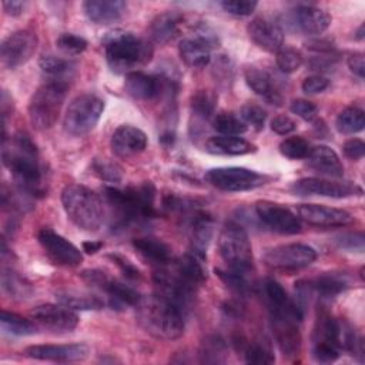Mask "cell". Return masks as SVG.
Masks as SVG:
<instances>
[{"label":"cell","instance_id":"cell-1","mask_svg":"<svg viewBox=\"0 0 365 365\" xmlns=\"http://www.w3.org/2000/svg\"><path fill=\"white\" fill-rule=\"evenodd\" d=\"M1 157L20 192L33 197L44 194L37 147L27 134L17 133L9 145L3 144Z\"/></svg>","mask_w":365,"mask_h":365},{"label":"cell","instance_id":"cell-2","mask_svg":"<svg viewBox=\"0 0 365 365\" xmlns=\"http://www.w3.org/2000/svg\"><path fill=\"white\" fill-rule=\"evenodd\" d=\"M104 198L113 212V228L124 230L131 222H143L154 218L155 188L151 181H144L137 187L118 190L104 187Z\"/></svg>","mask_w":365,"mask_h":365},{"label":"cell","instance_id":"cell-3","mask_svg":"<svg viewBox=\"0 0 365 365\" xmlns=\"http://www.w3.org/2000/svg\"><path fill=\"white\" fill-rule=\"evenodd\" d=\"M135 308L137 322L151 336L173 341L184 334V312L164 297H141Z\"/></svg>","mask_w":365,"mask_h":365},{"label":"cell","instance_id":"cell-4","mask_svg":"<svg viewBox=\"0 0 365 365\" xmlns=\"http://www.w3.org/2000/svg\"><path fill=\"white\" fill-rule=\"evenodd\" d=\"M106 58L110 68L115 73H130L133 68L148 63L153 57L151 44L124 30L108 33L104 38Z\"/></svg>","mask_w":365,"mask_h":365},{"label":"cell","instance_id":"cell-5","mask_svg":"<svg viewBox=\"0 0 365 365\" xmlns=\"http://www.w3.org/2000/svg\"><path fill=\"white\" fill-rule=\"evenodd\" d=\"M67 217L83 231H97L104 221V201L90 188L70 184L61 192Z\"/></svg>","mask_w":365,"mask_h":365},{"label":"cell","instance_id":"cell-6","mask_svg":"<svg viewBox=\"0 0 365 365\" xmlns=\"http://www.w3.org/2000/svg\"><path fill=\"white\" fill-rule=\"evenodd\" d=\"M67 84L63 80H53L40 86L30 98L29 118L34 128H51L61 111L67 96Z\"/></svg>","mask_w":365,"mask_h":365},{"label":"cell","instance_id":"cell-7","mask_svg":"<svg viewBox=\"0 0 365 365\" xmlns=\"http://www.w3.org/2000/svg\"><path fill=\"white\" fill-rule=\"evenodd\" d=\"M218 251L228 269L247 275L254 265L252 248L242 225L228 221L218 235Z\"/></svg>","mask_w":365,"mask_h":365},{"label":"cell","instance_id":"cell-8","mask_svg":"<svg viewBox=\"0 0 365 365\" xmlns=\"http://www.w3.org/2000/svg\"><path fill=\"white\" fill-rule=\"evenodd\" d=\"M104 111V101L96 94H80L71 100L64 114V130L71 135H84L98 123Z\"/></svg>","mask_w":365,"mask_h":365},{"label":"cell","instance_id":"cell-9","mask_svg":"<svg viewBox=\"0 0 365 365\" xmlns=\"http://www.w3.org/2000/svg\"><path fill=\"white\" fill-rule=\"evenodd\" d=\"M205 181L222 191H248L264 185L268 177L244 167H218L205 173Z\"/></svg>","mask_w":365,"mask_h":365},{"label":"cell","instance_id":"cell-10","mask_svg":"<svg viewBox=\"0 0 365 365\" xmlns=\"http://www.w3.org/2000/svg\"><path fill=\"white\" fill-rule=\"evenodd\" d=\"M80 275L87 284L104 291L108 295L110 305L113 308L135 307L141 299V295L134 288L110 278L106 272L100 269H84Z\"/></svg>","mask_w":365,"mask_h":365},{"label":"cell","instance_id":"cell-11","mask_svg":"<svg viewBox=\"0 0 365 365\" xmlns=\"http://www.w3.org/2000/svg\"><path fill=\"white\" fill-rule=\"evenodd\" d=\"M317 259V251L301 242L284 244L268 250L264 261L275 269H299L311 265Z\"/></svg>","mask_w":365,"mask_h":365},{"label":"cell","instance_id":"cell-12","mask_svg":"<svg viewBox=\"0 0 365 365\" xmlns=\"http://www.w3.org/2000/svg\"><path fill=\"white\" fill-rule=\"evenodd\" d=\"M37 48V37L31 30H17L7 36L0 46L1 64L16 68L27 63Z\"/></svg>","mask_w":365,"mask_h":365},{"label":"cell","instance_id":"cell-13","mask_svg":"<svg viewBox=\"0 0 365 365\" xmlns=\"http://www.w3.org/2000/svg\"><path fill=\"white\" fill-rule=\"evenodd\" d=\"M291 190L298 195H319L331 198H346L352 195H362V188L349 181H331L324 178H301L291 185Z\"/></svg>","mask_w":365,"mask_h":365},{"label":"cell","instance_id":"cell-14","mask_svg":"<svg viewBox=\"0 0 365 365\" xmlns=\"http://www.w3.org/2000/svg\"><path fill=\"white\" fill-rule=\"evenodd\" d=\"M37 240L48 258L56 264L66 267H77L81 264V251L56 231L50 228H41L37 234Z\"/></svg>","mask_w":365,"mask_h":365},{"label":"cell","instance_id":"cell-15","mask_svg":"<svg viewBox=\"0 0 365 365\" xmlns=\"http://www.w3.org/2000/svg\"><path fill=\"white\" fill-rule=\"evenodd\" d=\"M255 212L259 221L279 234H297L301 231L299 218L287 207L272 201L255 202Z\"/></svg>","mask_w":365,"mask_h":365},{"label":"cell","instance_id":"cell-16","mask_svg":"<svg viewBox=\"0 0 365 365\" xmlns=\"http://www.w3.org/2000/svg\"><path fill=\"white\" fill-rule=\"evenodd\" d=\"M31 317L46 329L70 332L78 325V315L64 304H41L31 309Z\"/></svg>","mask_w":365,"mask_h":365},{"label":"cell","instance_id":"cell-17","mask_svg":"<svg viewBox=\"0 0 365 365\" xmlns=\"http://www.w3.org/2000/svg\"><path fill=\"white\" fill-rule=\"evenodd\" d=\"M86 344H64V345H30L23 354L29 358L53 362H78L88 356Z\"/></svg>","mask_w":365,"mask_h":365},{"label":"cell","instance_id":"cell-18","mask_svg":"<svg viewBox=\"0 0 365 365\" xmlns=\"http://www.w3.org/2000/svg\"><path fill=\"white\" fill-rule=\"evenodd\" d=\"M217 43V37L207 31L198 33L194 37L182 38L178 46L180 57L187 66L192 68H202L210 63V51Z\"/></svg>","mask_w":365,"mask_h":365},{"label":"cell","instance_id":"cell-19","mask_svg":"<svg viewBox=\"0 0 365 365\" xmlns=\"http://www.w3.org/2000/svg\"><path fill=\"white\" fill-rule=\"evenodd\" d=\"M297 214L299 220L317 227H342L354 220L345 210L319 204H299Z\"/></svg>","mask_w":365,"mask_h":365},{"label":"cell","instance_id":"cell-20","mask_svg":"<svg viewBox=\"0 0 365 365\" xmlns=\"http://www.w3.org/2000/svg\"><path fill=\"white\" fill-rule=\"evenodd\" d=\"M147 147V135L143 130L123 124L111 135V150L115 155L128 158L143 153Z\"/></svg>","mask_w":365,"mask_h":365},{"label":"cell","instance_id":"cell-21","mask_svg":"<svg viewBox=\"0 0 365 365\" xmlns=\"http://www.w3.org/2000/svg\"><path fill=\"white\" fill-rule=\"evenodd\" d=\"M291 24L305 34H321L331 24V16L315 6H298L291 13Z\"/></svg>","mask_w":365,"mask_h":365},{"label":"cell","instance_id":"cell-22","mask_svg":"<svg viewBox=\"0 0 365 365\" xmlns=\"http://www.w3.org/2000/svg\"><path fill=\"white\" fill-rule=\"evenodd\" d=\"M250 38L262 50L277 53L282 47L284 33L281 27L267 19H254L247 27Z\"/></svg>","mask_w":365,"mask_h":365},{"label":"cell","instance_id":"cell-23","mask_svg":"<svg viewBox=\"0 0 365 365\" xmlns=\"http://www.w3.org/2000/svg\"><path fill=\"white\" fill-rule=\"evenodd\" d=\"M127 4L121 0H87L83 10L87 19L97 24H110L117 21L125 11Z\"/></svg>","mask_w":365,"mask_h":365},{"label":"cell","instance_id":"cell-24","mask_svg":"<svg viewBox=\"0 0 365 365\" xmlns=\"http://www.w3.org/2000/svg\"><path fill=\"white\" fill-rule=\"evenodd\" d=\"M124 88L135 100H151L161 93V80L141 71H130L125 74Z\"/></svg>","mask_w":365,"mask_h":365},{"label":"cell","instance_id":"cell-25","mask_svg":"<svg viewBox=\"0 0 365 365\" xmlns=\"http://www.w3.org/2000/svg\"><path fill=\"white\" fill-rule=\"evenodd\" d=\"M307 160H308L309 167L319 174L329 175V177H342L344 175V165H342L338 154L328 145L312 147L309 150Z\"/></svg>","mask_w":365,"mask_h":365},{"label":"cell","instance_id":"cell-26","mask_svg":"<svg viewBox=\"0 0 365 365\" xmlns=\"http://www.w3.org/2000/svg\"><path fill=\"white\" fill-rule=\"evenodd\" d=\"M133 245L145 261L155 265L157 268L168 267L173 262L171 248L165 242L157 238H153V237L135 238L133 241Z\"/></svg>","mask_w":365,"mask_h":365},{"label":"cell","instance_id":"cell-27","mask_svg":"<svg viewBox=\"0 0 365 365\" xmlns=\"http://www.w3.org/2000/svg\"><path fill=\"white\" fill-rule=\"evenodd\" d=\"M182 16L178 11H164L154 17L150 23L148 34L153 41L158 44H165L174 40L180 31V24Z\"/></svg>","mask_w":365,"mask_h":365},{"label":"cell","instance_id":"cell-28","mask_svg":"<svg viewBox=\"0 0 365 365\" xmlns=\"http://www.w3.org/2000/svg\"><path fill=\"white\" fill-rule=\"evenodd\" d=\"M214 221L205 211H195L191 218V247L192 252L200 258H205L207 247L212 237Z\"/></svg>","mask_w":365,"mask_h":365},{"label":"cell","instance_id":"cell-29","mask_svg":"<svg viewBox=\"0 0 365 365\" xmlns=\"http://www.w3.org/2000/svg\"><path fill=\"white\" fill-rule=\"evenodd\" d=\"M205 150L217 155H244L255 151V145L238 135H214L205 143Z\"/></svg>","mask_w":365,"mask_h":365},{"label":"cell","instance_id":"cell-30","mask_svg":"<svg viewBox=\"0 0 365 365\" xmlns=\"http://www.w3.org/2000/svg\"><path fill=\"white\" fill-rule=\"evenodd\" d=\"M245 81H247L248 87L255 94L261 96L268 103L277 104V106L281 104L282 97L277 91V88L274 87L272 78L267 71H264L261 68H257V67H250V68L245 70Z\"/></svg>","mask_w":365,"mask_h":365},{"label":"cell","instance_id":"cell-31","mask_svg":"<svg viewBox=\"0 0 365 365\" xmlns=\"http://www.w3.org/2000/svg\"><path fill=\"white\" fill-rule=\"evenodd\" d=\"M202 258L195 255L194 252L182 255L175 261L174 271L191 287L195 289L205 281V269L202 267Z\"/></svg>","mask_w":365,"mask_h":365},{"label":"cell","instance_id":"cell-32","mask_svg":"<svg viewBox=\"0 0 365 365\" xmlns=\"http://www.w3.org/2000/svg\"><path fill=\"white\" fill-rule=\"evenodd\" d=\"M56 298L60 304L70 307L71 309L88 311V309H101L104 307V301L97 295L78 292V291H61L56 294Z\"/></svg>","mask_w":365,"mask_h":365},{"label":"cell","instance_id":"cell-33","mask_svg":"<svg viewBox=\"0 0 365 365\" xmlns=\"http://www.w3.org/2000/svg\"><path fill=\"white\" fill-rule=\"evenodd\" d=\"M309 284L312 292H317L325 298H331L341 294L349 285L348 279L342 274H325L315 279H311Z\"/></svg>","mask_w":365,"mask_h":365},{"label":"cell","instance_id":"cell-34","mask_svg":"<svg viewBox=\"0 0 365 365\" xmlns=\"http://www.w3.org/2000/svg\"><path fill=\"white\" fill-rule=\"evenodd\" d=\"M235 344H240L241 352L244 355V361L247 364H254V365H269L275 362V356L267 342L261 341H251V342H244L241 339L237 341Z\"/></svg>","mask_w":365,"mask_h":365},{"label":"cell","instance_id":"cell-35","mask_svg":"<svg viewBox=\"0 0 365 365\" xmlns=\"http://www.w3.org/2000/svg\"><path fill=\"white\" fill-rule=\"evenodd\" d=\"M335 125L342 134L359 133L365 127V113L356 106H349L336 115Z\"/></svg>","mask_w":365,"mask_h":365},{"label":"cell","instance_id":"cell-36","mask_svg":"<svg viewBox=\"0 0 365 365\" xmlns=\"http://www.w3.org/2000/svg\"><path fill=\"white\" fill-rule=\"evenodd\" d=\"M0 324H1V329L6 332V334H10V335H16V336H27V335H33L36 334L37 328L36 325L19 315V314H14V312H10V311H1V317H0Z\"/></svg>","mask_w":365,"mask_h":365},{"label":"cell","instance_id":"cell-37","mask_svg":"<svg viewBox=\"0 0 365 365\" xmlns=\"http://www.w3.org/2000/svg\"><path fill=\"white\" fill-rule=\"evenodd\" d=\"M212 127L222 135H240L247 131V124L234 114L220 113L212 120Z\"/></svg>","mask_w":365,"mask_h":365},{"label":"cell","instance_id":"cell-38","mask_svg":"<svg viewBox=\"0 0 365 365\" xmlns=\"http://www.w3.org/2000/svg\"><path fill=\"white\" fill-rule=\"evenodd\" d=\"M1 285L3 289L13 298L24 299L30 295V287L26 284L14 271L3 269L1 274Z\"/></svg>","mask_w":365,"mask_h":365},{"label":"cell","instance_id":"cell-39","mask_svg":"<svg viewBox=\"0 0 365 365\" xmlns=\"http://www.w3.org/2000/svg\"><path fill=\"white\" fill-rule=\"evenodd\" d=\"M38 66H40L43 73H46L51 77H56V78H60V77L68 74L73 70V63L71 61H68L63 57L51 56V54L40 57Z\"/></svg>","mask_w":365,"mask_h":365},{"label":"cell","instance_id":"cell-40","mask_svg":"<svg viewBox=\"0 0 365 365\" xmlns=\"http://www.w3.org/2000/svg\"><path fill=\"white\" fill-rule=\"evenodd\" d=\"M309 144L302 137H288L279 144V153L289 160H302L309 154Z\"/></svg>","mask_w":365,"mask_h":365},{"label":"cell","instance_id":"cell-41","mask_svg":"<svg viewBox=\"0 0 365 365\" xmlns=\"http://www.w3.org/2000/svg\"><path fill=\"white\" fill-rule=\"evenodd\" d=\"M304 63L302 54L292 47H281L277 51V66L282 73H294Z\"/></svg>","mask_w":365,"mask_h":365},{"label":"cell","instance_id":"cell-42","mask_svg":"<svg viewBox=\"0 0 365 365\" xmlns=\"http://www.w3.org/2000/svg\"><path fill=\"white\" fill-rule=\"evenodd\" d=\"M217 103V97L207 91V90H198L192 98H191V108L195 115H200L202 118H210L214 113Z\"/></svg>","mask_w":365,"mask_h":365},{"label":"cell","instance_id":"cell-43","mask_svg":"<svg viewBox=\"0 0 365 365\" xmlns=\"http://www.w3.org/2000/svg\"><path fill=\"white\" fill-rule=\"evenodd\" d=\"M225 344L220 336H211L208 338L201 348V361L202 362H222L225 356Z\"/></svg>","mask_w":365,"mask_h":365},{"label":"cell","instance_id":"cell-44","mask_svg":"<svg viewBox=\"0 0 365 365\" xmlns=\"http://www.w3.org/2000/svg\"><path fill=\"white\" fill-rule=\"evenodd\" d=\"M240 115H241V120L254 127L255 130H262L264 128V124H265V120H267V113L262 107L257 106V104H245L241 107V111H240Z\"/></svg>","mask_w":365,"mask_h":365},{"label":"cell","instance_id":"cell-45","mask_svg":"<svg viewBox=\"0 0 365 365\" xmlns=\"http://www.w3.org/2000/svg\"><path fill=\"white\" fill-rule=\"evenodd\" d=\"M56 44L61 51L67 54H80L87 48V41L83 37L71 33H63L58 36Z\"/></svg>","mask_w":365,"mask_h":365},{"label":"cell","instance_id":"cell-46","mask_svg":"<svg viewBox=\"0 0 365 365\" xmlns=\"http://www.w3.org/2000/svg\"><path fill=\"white\" fill-rule=\"evenodd\" d=\"M341 355V349L338 346L329 345V344H322V342H314L312 345V358L317 362L321 364H331L336 361Z\"/></svg>","mask_w":365,"mask_h":365},{"label":"cell","instance_id":"cell-47","mask_svg":"<svg viewBox=\"0 0 365 365\" xmlns=\"http://www.w3.org/2000/svg\"><path fill=\"white\" fill-rule=\"evenodd\" d=\"M217 275L234 291L237 292H245L248 289V282L245 279V275L244 274H240V272H235V271H231V269H215Z\"/></svg>","mask_w":365,"mask_h":365},{"label":"cell","instance_id":"cell-48","mask_svg":"<svg viewBox=\"0 0 365 365\" xmlns=\"http://www.w3.org/2000/svg\"><path fill=\"white\" fill-rule=\"evenodd\" d=\"M220 4L230 14L248 16L255 10L258 3L254 0H225V1H221Z\"/></svg>","mask_w":365,"mask_h":365},{"label":"cell","instance_id":"cell-49","mask_svg":"<svg viewBox=\"0 0 365 365\" xmlns=\"http://www.w3.org/2000/svg\"><path fill=\"white\" fill-rule=\"evenodd\" d=\"M289 110L307 121H311L318 114V107L305 98L292 100V103L289 104Z\"/></svg>","mask_w":365,"mask_h":365},{"label":"cell","instance_id":"cell-50","mask_svg":"<svg viewBox=\"0 0 365 365\" xmlns=\"http://www.w3.org/2000/svg\"><path fill=\"white\" fill-rule=\"evenodd\" d=\"M93 168H94V171H96L103 180H107V181H111V182H118V181L121 180V177H123L121 168H120L117 164L96 161V163L93 164Z\"/></svg>","mask_w":365,"mask_h":365},{"label":"cell","instance_id":"cell-51","mask_svg":"<svg viewBox=\"0 0 365 365\" xmlns=\"http://www.w3.org/2000/svg\"><path fill=\"white\" fill-rule=\"evenodd\" d=\"M364 234L362 232H354V234H342L336 238V244L348 251L362 252L364 251Z\"/></svg>","mask_w":365,"mask_h":365},{"label":"cell","instance_id":"cell-52","mask_svg":"<svg viewBox=\"0 0 365 365\" xmlns=\"http://www.w3.org/2000/svg\"><path fill=\"white\" fill-rule=\"evenodd\" d=\"M329 86V80L324 76L315 74V76H309L302 81V90L307 94H317L324 91L327 87Z\"/></svg>","mask_w":365,"mask_h":365},{"label":"cell","instance_id":"cell-53","mask_svg":"<svg viewBox=\"0 0 365 365\" xmlns=\"http://www.w3.org/2000/svg\"><path fill=\"white\" fill-rule=\"evenodd\" d=\"M295 128H297L295 121L291 117L284 115V114L274 117L271 121V130L279 135H287V134L292 133Z\"/></svg>","mask_w":365,"mask_h":365},{"label":"cell","instance_id":"cell-54","mask_svg":"<svg viewBox=\"0 0 365 365\" xmlns=\"http://www.w3.org/2000/svg\"><path fill=\"white\" fill-rule=\"evenodd\" d=\"M110 258L115 262V265L121 269V272L124 274V277L130 278V279H140L141 278V274L140 271L124 257L118 255V254H111Z\"/></svg>","mask_w":365,"mask_h":365},{"label":"cell","instance_id":"cell-55","mask_svg":"<svg viewBox=\"0 0 365 365\" xmlns=\"http://www.w3.org/2000/svg\"><path fill=\"white\" fill-rule=\"evenodd\" d=\"M342 150H344V154L348 158L359 160L365 154V143L362 140H359V138H351V140L345 141Z\"/></svg>","mask_w":365,"mask_h":365},{"label":"cell","instance_id":"cell-56","mask_svg":"<svg viewBox=\"0 0 365 365\" xmlns=\"http://www.w3.org/2000/svg\"><path fill=\"white\" fill-rule=\"evenodd\" d=\"M348 67L349 70L358 76L359 78H364L365 76V61H364V54L362 53H352L348 57Z\"/></svg>","mask_w":365,"mask_h":365},{"label":"cell","instance_id":"cell-57","mask_svg":"<svg viewBox=\"0 0 365 365\" xmlns=\"http://www.w3.org/2000/svg\"><path fill=\"white\" fill-rule=\"evenodd\" d=\"M305 46L308 50H312V51H317L321 54H328L334 50V43L329 41L328 38H314V40L307 41Z\"/></svg>","mask_w":365,"mask_h":365},{"label":"cell","instance_id":"cell-58","mask_svg":"<svg viewBox=\"0 0 365 365\" xmlns=\"http://www.w3.org/2000/svg\"><path fill=\"white\" fill-rule=\"evenodd\" d=\"M334 61H335V57H314L312 60H309L308 63V67L309 70H318V71H325V70H329L332 66H334Z\"/></svg>","mask_w":365,"mask_h":365},{"label":"cell","instance_id":"cell-59","mask_svg":"<svg viewBox=\"0 0 365 365\" xmlns=\"http://www.w3.org/2000/svg\"><path fill=\"white\" fill-rule=\"evenodd\" d=\"M3 9L6 10L7 14L19 16V14H21V11H23V9H24V3H23V1H17V0L3 1Z\"/></svg>","mask_w":365,"mask_h":365},{"label":"cell","instance_id":"cell-60","mask_svg":"<svg viewBox=\"0 0 365 365\" xmlns=\"http://www.w3.org/2000/svg\"><path fill=\"white\" fill-rule=\"evenodd\" d=\"M101 248H103L101 241H84L83 242V251H86L87 254H96Z\"/></svg>","mask_w":365,"mask_h":365},{"label":"cell","instance_id":"cell-61","mask_svg":"<svg viewBox=\"0 0 365 365\" xmlns=\"http://www.w3.org/2000/svg\"><path fill=\"white\" fill-rule=\"evenodd\" d=\"M364 24H361L359 26V29H358V31H356V34H355V38H358V40H362L364 38Z\"/></svg>","mask_w":365,"mask_h":365}]
</instances>
